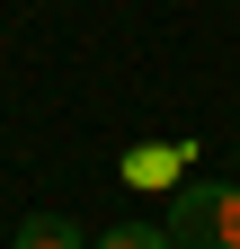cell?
I'll list each match as a JSON object with an SVG mask.
<instances>
[{"instance_id":"obj_1","label":"cell","mask_w":240,"mask_h":249,"mask_svg":"<svg viewBox=\"0 0 240 249\" xmlns=\"http://www.w3.org/2000/svg\"><path fill=\"white\" fill-rule=\"evenodd\" d=\"M160 231L178 249H240V178H178Z\"/></svg>"},{"instance_id":"obj_2","label":"cell","mask_w":240,"mask_h":249,"mask_svg":"<svg viewBox=\"0 0 240 249\" xmlns=\"http://www.w3.org/2000/svg\"><path fill=\"white\" fill-rule=\"evenodd\" d=\"M9 249H89V240H80V223H63V213H27Z\"/></svg>"},{"instance_id":"obj_3","label":"cell","mask_w":240,"mask_h":249,"mask_svg":"<svg viewBox=\"0 0 240 249\" xmlns=\"http://www.w3.org/2000/svg\"><path fill=\"white\" fill-rule=\"evenodd\" d=\"M89 249H178V240H169L160 223H116V231H98Z\"/></svg>"},{"instance_id":"obj_4","label":"cell","mask_w":240,"mask_h":249,"mask_svg":"<svg viewBox=\"0 0 240 249\" xmlns=\"http://www.w3.org/2000/svg\"><path fill=\"white\" fill-rule=\"evenodd\" d=\"M169 160H178V151H134V160H125V187H169Z\"/></svg>"},{"instance_id":"obj_5","label":"cell","mask_w":240,"mask_h":249,"mask_svg":"<svg viewBox=\"0 0 240 249\" xmlns=\"http://www.w3.org/2000/svg\"><path fill=\"white\" fill-rule=\"evenodd\" d=\"M231 169H240V151H231Z\"/></svg>"}]
</instances>
